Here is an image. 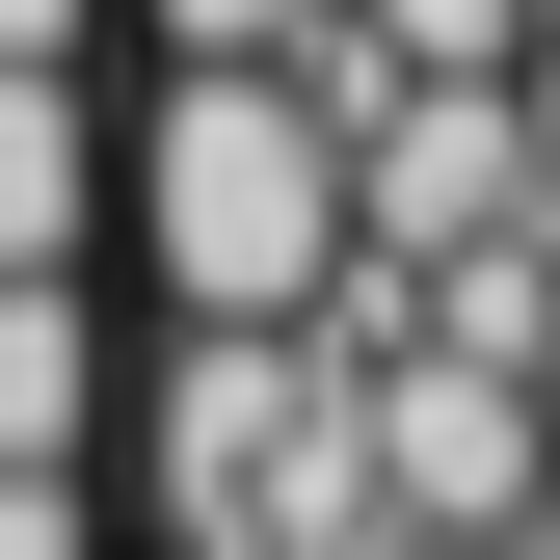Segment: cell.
I'll return each instance as SVG.
<instances>
[{
    "instance_id": "1",
    "label": "cell",
    "mask_w": 560,
    "mask_h": 560,
    "mask_svg": "<svg viewBox=\"0 0 560 560\" xmlns=\"http://www.w3.org/2000/svg\"><path fill=\"white\" fill-rule=\"evenodd\" d=\"M133 267H161V320H320L347 294V107H320V27L294 54H161V107H133Z\"/></svg>"
},
{
    "instance_id": "2",
    "label": "cell",
    "mask_w": 560,
    "mask_h": 560,
    "mask_svg": "<svg viewBox=\"0 0 560 560\" xmlns=\"http://www.w3.org/2000/svg\"><path fill=\"white\" fill-rule=\"evenodd\" d=\"M107 214V107H81V54H0V267H81Z\"/></svg>"
},
{
    "instance_id": "3",
    "label": "cell",
    "mask_w": 560,
    "mask_h": 560,
    "mask_svg": "<svg viewBox=\"0 0 560 560\" xmlns=\"http://www.w3.org/2000/svg\"><path fill=\"white\" fill-rule=\"evenodd\" d=\"M0 560H107L81 534V454H0Z\"/></svg>"
},
{
    "instance_id": "4",
    "label": "cell",
    "mask_w": 560,
    "mask_h": 560,
    "mask_svg": "<svg viewBox=\"0 0 560 560\" xmlns=\"http://www.w3.org/2000/svg\"><path fill=\"white\" fill-rule=\"evenodd\" d=\"M133 27H161V54H294L320 0H133Z\"/></svg>"
},
{
    "instance_id": "5",
    "label": "cell",
    "mask_w": 560,
    "mask_h": 560,
    "mask_svg": "<svg viewBox=\"0 0 560 560\" xmlns=\"http://www.w3.org/2000/svg\"><path fill=\"white\" fill-rule=\"evenodd\" d=\"M0 54H81V0H0Z\"/></svg>"
},
{
    "instance_id": "6",
    "label": "cell",
    "mask_w": 560,
    "mask_h": 560,
    "mask_svg": "<svg viewBox=\"0 0 560 560\" xmlns=\"http://www.w3.org/2000/svg\"><path fill=\"white\" fill-rule=\"evenodd\" d=\"M534 428H560V294H534Z\"/></svg>"
},
{
    "instance_id": "7",
    "label": "cell",
    "mask_w": 560,
    "mask_h": 560,
    "mask_svg": "<svg viewBox=\"0 0 560 560\" xmlns=\"http://www.w3.org/2000/svg\"><path fill=\"white\" fill-rule=\"evenodd\" d=\"M508 560H560V480H534V508H508Z\"/></svg>"
},
{
    "instance_id": "8",
    "label": "cell",
    "mask_w": 560,
    "mask_h": 560,
    "mask_svg": "<svg viewBox=\"0 0 560 560\" xmlns=\"http://www.w3.org/2000/svg\"><path fill=\"white\" fill-rule=\"evenodd\" d=\"M534 27H560V0H534Z\"/></svg>"
}]
</instances>
